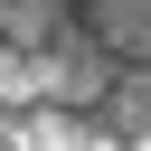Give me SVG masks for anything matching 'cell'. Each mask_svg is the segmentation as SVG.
Returning <instances> with one entry per match:
<instances>
[{
    "mask_svg": "<svg viewBox=\"0 0 151 151\" xmlns=\"http://www.w3.org/2000/svg\"><path fill=\"white\" fill-rule=\"evenodd\" d=\"M0 85L28 104L142 142L151 132V0H0Z\"/></svg>",
    "mask_w": 151,
    "mask_h": 151,
    "instance_id": "6da1fadb",
    "label": "cell"
}]
</instances>
